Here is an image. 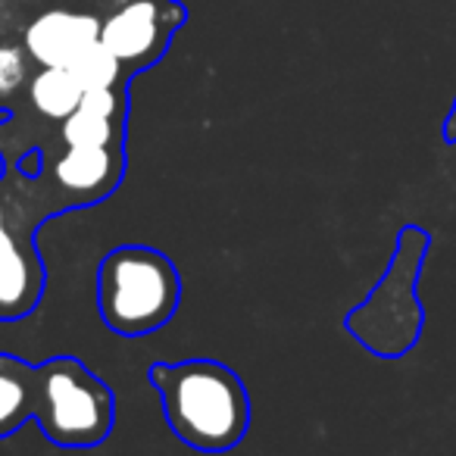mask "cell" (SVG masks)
Listing matches in <instances>:
<instances>
[{
  "mask_svg": "<svg viewBox=\"0 0 456 456\" xmlns=\"http://www.w3.org/2000/svg\"><path fill=\"white\" fill-rule=\"evenodd\" d=\"M147 379L163 400L166 422L182 444L203 453L238 447L250 428V397L241 375L219 360L153 362Z\"/></svg>",
  "mask_w": 456,
  "mask_h": 456,
  "instance_id": "obj_1",
  "label": "cell"
},
{
  "mask_svg": "<svg viewBox=\"0 0 456 456\" xmlns=\"http://www.w3.org/2000/svg\"><path fill=\"white\" fill-rule=\"evenodd\" d=\"M182 304V275L157 248L122 244L97 266V313L119 338L159 331Z\"/></svg>",
  "mask_w": 456,
  "mask_h": 456,
  "instance_id": "obj_2",
  "label": "cell"
},
{
  "mask_svg": "<svg viewBox=\"0 0 456 456\" xmlns=\"http://www.w3.org/2000/svg\"><path fill=\"white\" fill-rule=\"evenodd\" d=\"M428 248V232H422L419 225L400 228L397 248L381 281L356 310L344 316L347 335L379 360H400L419 344L425 322L422 300H419V273Z\"/></svg>",
  "mask_w": 456,
  "mask_h": 456,
  "instance_id": "obj_3",
  "label": "cell"
},
{
  "mask_svg": "<svg viewBox=\"0 0 456 456\" xmlns=\"http://www.w3.org/2000/svg\"><path fill=\"white\" fill-rule=\"evenodd\" d=\"M113 391L76 356H53L38 366L35 422L57 447H97L113 431Z\"/></svg>",
  "mask_w": 456,
  "mask_h": 456,
  "instance_id": "obj_4",
  "label": "cell"
},
{
  "mask_svg": "<svg viewBox=\"0 0 456 456\" xmlns=\"http://www.w3.org/2000/svg\"><path fill=\"white\" fill-rule=\"evenodd\" d=\"M97 10L101 41L116 53L128 78L159 63L188 20L182 0H97Z\"/></svg>",
  "mask_w": 456,
  "mask_h": 456,
  "instance_id": "obj_5",
  "label": "cell"
},
{
  "mask_svg": "<svg viewBox=\"0 0 456 456\" xmlns=\"http://www.w3.org/2000/svg\"><path fill=\"white\" fill-rule=\"evenodd\" d=\"M94 41H101L97 0H78V7H45L22 28V45L35 66H69Z\"/></svg>",
  "mask_w": 456,
  "mask_h": 456,
  "instance_id": "obj_6",
  "label": "cell"
},
{
  "mask_svg": "<svg viewBox=\"0 0 456 456\" xmlns=\"http://www.w3.org/2000/svg\"><path fill=\"white\" fill-rule=\"evenodd\" d=\"M45 172L72 209L94 207L97 200L119 188L126 172V144L66 147L63 157H57L53 163L45 159Z\"/></svg>",
  "mask_w": 456,
  "mask_h": 456,
  "instance_id": "obj_7",
  "label": "cell"
},
{
  "mask_svg": "<svg viewBox=\"0 0 456 456\" xmlns=\"http://www.w3.org/2000/svg\"><path fill=\"white\" fill-rule=\"evenodd\" d=\"M38 410V366L0 354V437H10Z\"/></svg>",
  "mask_w": 456,
  "mask_h": 456,
  "instance_id": "obj_8",
  "label": "cell"
},
{
  "mask_svg": "<svg viewBox=\"0 0 456 456\" xmlns=\"http://www.w3.org/2000/svg\"><path fill=\"white\" fill-rule=\"evenodd\" d=\"M28 101L38 110V116L51 122H63L82 101V85L76 82L66 66H38L28 78Z\"/></svg>",
  "mask_w": 456,
  "mask_h": 456,
  "instance_id": "obj_9",
  "label": "cell"
},
{
  "mask_svg": "<svg viewBox=\"0 0 456 456\" xmlns=\"http://www.w3.org/2000/svg\"><path fill=\"white\" fill-rule=\"evenodd\" d=\"M60 138L66 147H107L126 144V119H113L97 110L78 103L63 122H60Z\"/></svg>",
  "mask_w": 456,
  "mask_h": 456,
  "instance_id": "obj_10",
  "label": "cell"
},
{
  "mask_svg": "<svg viewBox=\"0 0 456 456\" xmlns=\"http://www.w3.org/2000/svg\"><path fill=\"white\" fill-rule=\"evenodd\" d=\"M66 69L76 76V82L82 85V91H91V88H113V85H122L128 82L126 69L122 63L116 60V53L110 51L103 41H94L88 45L76 60H72Z\"/></svg>",
  "mask_w": 456,
  "mask_h": 456,
  "instance_id": "obj_11",
  "label": "cell"
},
{
  "mask_svg": "<svg viewBox=\"0 0 456 456\" xmlns=\"http://www.w3.org/2000/svg\"><path fill=\"white\" fill-rule=\"evenodd\" d=\"M32 63L22 41H0V110H10L13 97L28 88Z\"/></svg>",
  "mask_w": 456,
  "mask_h": 456,
  "instance_id": "obj_12",
  "label": "cell"
},
{
  "mask_svg": "<svg viewBox=\"0 0 456 456\" xmlns=\"http://www.w3.org/2000/svg\"><path fill=\"white\" fill-rule=\"evenodd\" d=\"M444 138H447L450 144L456 141V103H453V110H450L447 119H444Z\"/></svg>",
  "mask_w": 456,
  "mask_h": 456,
  "instance_id": "obj_13",
  "label": "cell"
},
{
  "mask_svg": "<svg viewBox=\"0 0 456 456\" xmlns=\"http://www.w3.org/2000/svg\"><path fill=\"white\" fill-rule=\"evenodd\" d=\"M10 4H51V0H10Z\"/></svg>",
  "mask_w": 456,
  "mask_h": 456,
  "instance_id": "obj_14",
  "label": "cell"
}]
</instances>
